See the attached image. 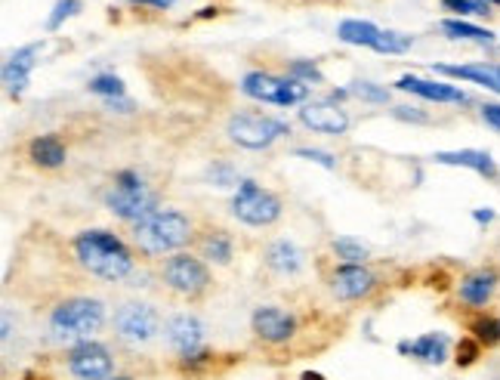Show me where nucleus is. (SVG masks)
I'll return each instance as SVG.
<instances>
[{
	"instance_id": "1",
	"label": "nucleus",
	"mask_w": 500,
	"mask_h": 380,
	"mask_svg": "<svg viewBox=\"0 0 500 380\" xmlns=\"http://www.w3.org/2000/svg\"><path fill=\"white\" fill-rule=\"evenodd\" d=\"M75 254L90 275L102 281H121L133 273V257L118 235L106 229H87L75 238Z\"/></svg>"
},
{
	"instance_id": "2",
	"label": "nucleus",
	"mask_w": 500,
	"mask_h": 380,
	"mask_svg": "<svg viewBox=\"0 0 500 380\" xmlns=\"http://www.w3.org/2000/svg\"><path fill=\"white\" fill-rule=\"evenodd\" d=\"M102 325H106V306L90 297L65 300L50 315V331H53V340H60V344H83Z\"/></svg>"
},
{
	"instance_id": "3",
	"label": "nucleus",
	"mask_w": 500,
	"mask_h": 380,
	"mask_svg": "<svg viewBox=\"0 0 500 380\" xmlns=\"http://www.w3.org/2000/svg\"><path fill=\"white\" fill-rule=\"evenodd\" d=\"M106 208L112 210L115 217H121V220L139 226L148 217L158 214V198H155V192L146 189L139 173L121 170L118 177H115V186L106 192Z\"/></svg>"
},
{
	"instance_id": "4",
	"label": "nucleus",
	"mask_w": 500,
	"mask_h": 380,
	"mask_svg": "<svg viewBox=\"0 0 500 380\" xmlns=\"http://www.w3.org/2000/svg\"><path fill=\"white\" fill-rule=\"evenodd\" d=\"M136 244L139 250H146L148 257H161L171 254V250L183 248L192 235V223H188L186 214L179 210H158L155 217H148L146 223L136 226Z\"/></svg>"
},
{
	"instance_id": "5",
	"label": "nucleus",
	"mask_w": 500,
	"mask_h": 380,
	"mask_svg": "<svg viewBox=\"0 0 500 380\" xmlns=\"http://www.w3.org/2000/svg\"><path fill=\"white\" fill-rule=\"evenodd\" d=\"M232 214L248 226H272L282 217V202L272 192L259 189L253 179H244L232 198Z\"/></svg>"
},
{
	"instance_id": "6",
	"label": "nucleus",
	"mask_w": 500,
	"mask_h": 380,
	"mask_svg": "<svg viewBox=\"0 0 500 380\" xmlns=\"http://www.w3.org/2000/svg\"><path fill=\"white\" fill-rule=\"evenodd\" d=\"M226 133H229L232 143L244 146V149H269L278 137L288 133V124L266 118V115H232Z\"/></svg>"
},
{
	"instance_id": "7",
	"label": "nucleus",
	"mask_w": 500,
	"mask_h": 380,
	"mask_svg": "<svg viewBox=\"0 0 500 380\" xmlns=\"http://www.w3.org/2000/svg\"><path fill=\"white\" fill-rule=\"evenodd\" d=\"M242 93H248L250 99L272 102V106H294V102L306 99V87L297 77H272L263 72H250L242 81Z\"/></svg>"
},
{
	"instance_id": "8",
	"label": "nucleus",
	"mask_w": 500,
	"mask_h": 380,
	"mask_svg": "<svg viewBox=\"0 0 500 380\" xmlns=\"http://www.w3.org/2000/svg\"><path fill=\"white\" fill-rule=\"evenodd\" d=\"M164 281L177 294L198 297V294L207 291V285H210V273H207V266L198 257H171V260L164 263Z\"/></svg>"
},
{
	"instance_id": "9",
	"label": "nucleus",
	"mask_w": 500,
	"mask_h": 380,
	"mask_svg": "<svg viewBox=\"0 0 500 380\" xmlns=\"http://www.w3.org/2000/svg\"><path fill=\"white\" fill-rule=\"evenodd\" d=\"M115 328L130 344H146L158 334V313L146 304H124L115 315Z\"/></svg>"
},
{
	"instance_id": "10",
	"label": "nucleus",
	"mask_w": 500,
	"mask_h": 380,
	"mask_svg": "<svg viewBox=\"0 0 500 380\" xmlns=\"http://www.w3.org/2000/svg\"><path fill=\"white\" fill-rule=\"evenodd\" d=\"M68 371L77 380H108L112 377V356H108L106 346L99 344H77L68 356Z\"/></svg>"
},
{
	"instance_id": "11",
	"label": "nucleus",
	"mask_w": 500,
	"mask_h": 380,
	"mask_svg": "<svg viewBox=\"0 0 500 380\" xmlns=\"http://www.w3.org/2000/svg\"><path fill=\"white\" fill-rule=\"evenodd\" d=\"M300 121L313 133H324V137H340L349 127V115L343 112L337 102H328V99L306 102V106L300 108Z\"/></svg>"
},
{
	"instance_id": "12",
	"label": "nucleus",
	"mask_w": 500,
	"mask_h": 380,
	"mask_svg": "<svg viewBox=\"0 0 500 380\" xmlns=\"http://www.w3.org/2000/svg\"><path fill=\"white\" fill-rule=\"evenodd\" d=\"M44 44H25L19 47L10 59L4 62V87L10 96H22L25 87L31 81V68L37 66V56H41Z\"/></svg>"
},
{
	"instance_id": "13",
	"label": "nucleus",
	"mask_w": 500,
	"mask_h": 380,
	"mask_svg": "<svg viewBox=\"0 0 500 380\" xmlns=\"http://www.w3.org/2000/svg\"><path fill=\"white\" fill-rule=\"evenodd\" d=\"M250 325H253V331H257V337H263L266 344H284V340L294 334L297 321H294V315H288L278 306H259L257 313H253Z\"/></svg>"
},
{
	"instance_id": "14",
	"label": "nucleus",
	"mask_w": 500,
	"mask_h": 380,
	"mask_svg": "<svg viewBox=\"0 0 500 380\" xmlns=\"http://www.w3.org/2000/svg\"><path fill=\"white\" fill-rule=\"evenodd\" d=\"M395 87L405 90V93L420 96V99H430V102H454V106H464V102H470V96H466L460 87H454V83L424 81V77H417V75L399 77V83H395Z\"/></svg>"
},
{
	"instance_id": "15",
	"label": "nucleus",
	"mask_w": 500,
	"mask_h": 380,
	"mask_svg": "<svg viewBox=\"0 0 500 380\" xmlns=\"http://www.w3.org/2000/svg\"><path fill=\"white\" fill-rule=\"evenodd\" d=\"M330 288H334V294L340 300H359L374 288V275L361 263H346V266H340L334 273Z\"/></svg>"
},
{
	"instance_id": "16",
	"label": "nucleus",
	"mask_w": 500,
	"mask_h": 380,
	"mask_svg": "<svg viewBox=\"0 0 500 380\" xmlns=\"http://www.w3.org/2000/svg\"><path fill=\"white\" fill-rule=\"evenodd\" d=\"M167 340L179 356H192L201 350V340H204V325H201L194 315H173L167 321Z\"/></svg>"
},
{
	"instance_id": "17",
	"label": "nucleus",
	"mask_w": 500,
	"mask_h": 380,
	"mask_svg": "<svg viewBox=\"0 0 500 380\" xmlns=\"http://www.w3.org/2000/svg\"><path fill=\"white\" fill-rule=\"evenodd\" d=\"M436 161H439V164H448V167H470V170H476L479 177H485V179H497L500 177L495 158H491L488 152H482V149L436 152Z\"/></svg>"
},
{
	"instance_id": "18",
	"label": "nucleus",
	"mask_w": 500,
	"mask_h": 380,
	"mask_svg": "<svg viewBox=\"0 0 500 380\" xmlns=\"http://www.w3.org/2000/svg\"><path fill=\"white\" fill-rule=\"evenodd\" d=\"M497 288V273L495 269H479V273L466 275L464 281H460V300H464L466 306H485L491 300V294H495Z\"/></svg>"
},
{
	"instance_id": "19",
	"label": "nucleus",
	"mask_w": 500,
	"mask_h": 380,
	"mask_svg": "<svg viewBox=\"0 0 500 380\" xmlns=\"http://www.w3.org/2000/svg\"><path fill=\"white\" fill-rule=\"evenodd\" d=\"M399 352H411L414 359L426 365H441L448 359V337L441 331L424 334V337L411 340V344H399Z\"/></svg>"
},
{
	"instance_id": "20",
	"label": "nucleus",
	"mask_w": 500,
	"mask_h": 380,
	"mask_svg": "<svg viewBox=\"0 0 500 380\" xmlns=\"http://www.w3.org/2000/svg\"><path fill=\"white\" fill-rule=\"evenodd\" d=\"M436 72L460 77V81H472L479 87L491 90V93H500V66H485V62H479V66H436Z\"/></svg>"
},
{
	"instance_id": "21",
	"label": "nucleus",
	"mask_w": 500,
	"mask_h": 380,
	"mask_svg": "<svg viewBox=\"0 0 500 380\" xmlns=\"http://www.w3.org/2000/svg\"><path fill=\"white\" fill-rule=\"evenodd\" d=\"M266 263L282 275H297L303 269V250L294 241H288V238H278L266 250Z\"/></svg>"
},
{
	"instance_id": "22",
	"label": "nucleus",
	"mask_w": 500,
	"mask_h": 380,
	"mask_svg": "<svg viewBox=\"0 0 500 380\" xmlns=\"http://www.w3.org/2000/svg\"><path fill=\"white\" fill-rule=\"evenodd\" d=\"M337 37L343 44H353V47H371L380 37V28L374 22H361V19H343L340 28H337Z\"/></svg>"
},
{
	"instance_id": "23",
	"label": "nucleus",
	"mask_w": 500,
	"mask_h": 380,
	"mask_svg": "<svg viewBox=\"0 0 500 380\" xmlns=\"http://www.w3.org/2000/svg\"><path fill=\"white\" fill-rule=\"evenodd\" d=\"M28 154H31V161L41 167H60L65 161V146L60 137L47 133V137H37L35 143L28 146Z\"/></svg>"
},
{
	"instance_id": "24",
	"label": "nucleus",
	"mask_w": 500,
	"mask_h": 380,
	"mask_svg": "<svg viewBox=\"0 0 500 380\" xmlns=\"http://www.w3.org/2000/svg\"><path fill=\"white\" fill-rule=\"evenodd\" d=\"M441 31H445L451 41H472V44H495V31L479 28L472 22H464V19H445L441 22Z\"/></svg>"
},
{
	"instance_id": "25",
	"label": "nucleus",
	"mask_w": 500,
	"mask_h": 380,
	"mask_svg": "<svg viewBox=\"0 0 500 380\" xmlns=\"http://www.w3.org/2000/svg\"><path fill=\"white\" fill-rule=\"evenodd\" d=\"M204 257L217 263H229L232 260V238L226 232H210L204 238Z\"/></svg>"
},
{
	"instance_id": "26",
	"label": "nucleus",
	"mask_w": 500,
	"mask_h": 380,
	"mask_svg": "<svg viewBox=\"0 0 500 380\" xmlns=\"http://www.w3.org/2000/svg\"><path fill=\"white\" fill-rule=\"evenodd\" d=\"M374 50H377V53H389V56L408 53V50H411V37L399 35V31H380V37H377Z\"/></svg>"
},
{
	"instance_id": "27",
	"label": "nucleus",
	"mask_w": 500,
	"mask_h": 380,
	"mask_svg": "<svg viewBox=\"0 0 500 380\" xmlns=\"http://www.w3.org/2000/svg\"><path fill=\"white\" fill-rule=\"evenodd\" d=\"M470 331L482 346H497L500 344V319H488V315H485V319H476L470 325Z\"/></svg>"
},
{
	"instance_id": "28",
	"label": "nucleus",
	"mask_w": 500,
	"mask_h": 380,
	"mask_svg": "<svg viewBox=\"0 0 500 380\" xmlns=\"http://www.w3.org/2000/svg\"><path fill=\"white\" fill-rule=\"evenodd\" d=\"M90 93L106 96V99H118V96H124V81L118 75H99L90 81Z\"/></svg>"
},
{
	"instance_id": "29",
	"label": "nucleus",
	"mask_w": 500,
	"mask_h": 380,
	"mask_svg": "<svg viewBox=\"0 0 500 380\" xmlns=\"http://www.w3.org/2000/svg\"><path fill=\"white\" fill-rule=\"evenodd\" d=\"M334 254L343 257L346 263H365L368 260V248L361 241H355V238H337Z\"/></svg>"
},
{
	"instance_id": "30",
	"label": "nucleus",
	"mask_w": 500,
	"mask_h": 380,
	"mask_svg": "<svg viewBox=\"0 0 500 380\" xmlns=\"http://www.w3.org/2000/svg\"><path fill=\"white\" fill-rule=\"evenodd\" d=\"M441 6L457 16H488V4L485 0H441Z\"/></svg>"
},
{
	"instance_id": "31",
	"label": "nucleus",
	"mask_w": 500,
	"mask_h": 380,
	"mask_svg": "<svg viewBox=\"0 0 500 380\" xmlns=\"http://www.w3.org/2000/svg\"><path fill=\"white\" fill-rule=\"evenodd\" d=\"M77 12H81V0H60V4L53 6V12H50L47 28H50V31H56V28H60V25L65 22V19L77 16Z\"/></svg>"
},
{
	"instance_id": "32",
	"label": "nucleus",
	"mask_w": 500,
	"mask_h": 380,
	"mask_svg": "<svg viewBox=\"0 0 500 380\" xmlns=\"http://www.w3.org/2000/svg\"><path fill=\"white\" fill-rule=\"evenodd\" d=\"M207 179H210L213 186H235L238 173H235V167L226 164V161H213V164L207 167Z\"/></svg>"
},
{
	"instance_id": "33",
	"label": "nucleus",
	"mask_w": 500,
	"mask_h": 380,
	"mask_svg": "<svg viewBox=\"0 0 500 380\" xmlns=\"http://www.w3.org/2000/svg\"><path fill=\"white\" fill-rule=\"evenodd\" d=\"M290 75L297 77V81H309V83H324L321 72H318L315 62H303V59H294L290 62Z\"/></svg>"
},
{
	"instance_id": "34",
	"label": "nucleus",
	"mask_w": 500,
	"mask_h": 380,
	"mask_svg": "<svg viewBox=\"0 0 500 380\" xmlns=\"http://www.w3.org/2000/svg\"><path fill=\"white\" fill-rule=\"evenodd\" d=\"M479 352H482V344H479L476 337H466L457 344V365L460 368H466V365H472L479 359Z\"/></svg>"
},
{
	"instance_id": "35",
	"label": "nucleus",
	"mask_w": 500,
	"mask_h": 380,
	"mask_svg": "<svg viewBox=\"0 0 500 380\" xmlns=\"http://www.w3.org/2000/svg\"><path fill=\"white\" fill-rule=\"evenodd\" d=\"M353 93L361 96V99H368V102H386V99H389V90L374 87V83H368V81H359V83H355Z\"/></svg>"
},
{
	"instance_id": "36",
	"label": "nucleus",
	"mask_w": 500,
	"mask_h": 380,
	"mask_svg": "<svg viewBox=\"0 0 500 380\" xmlns=\"http://www.w3.org/2000/svg\"><path fill=\"white\" fill-rule=\"evenodd\" d=\"M294 154H297V158H306V161H315V164L328 167V170H334V167H337L334 154H328V152H318V149H297Z\"/></svg>"
},
{
	"instance_id": "37",
	"label": "nucleus",
	"mask_w": 500,
	"mask_h": 380,
	"mask_svg": "<svg viewBox=\"0 0 500 380\" xmlns=\"http://www.w3.org/2000/svg\"><path fill=\"white\" fill-rule=\"evenodd\" d=\"M482 118H485V124H491L500 133V106H497V102H488V106H482Z\"/></svg>"
},
{
	"instance_id": "38",
	"label": "nucleus",
	"mask_w": 500,
	"mask_h": 380,
	"mask_svg": "<svg viewBox=\"0 0 500 380\" xmlns=\"http://www.w3.org/2000/svg\"><path fill=\"white\" fill-rule=\"evenodd\" d=\"M106 108L108 112H133V99H127V96H118V99H106Z\"/></svg>"
},
{
	"instance_id": "39",
	"label": "nucleus",
	"mask_w": 500,
	"mask_h": 380,
	"mask_svg": "<svg viewBox=\"0 0 500 380\" xmlns=\"http://www.w3.org/2000/svg\"><path fill=\"white\" fill-rule=\"evenodd\" d=\"M395 118H405V121H420V124H424V121H426V115H420V112H408V106H399V108H395Z\"/></svg>"
},
{
	"instance_id": "40",
	"label": "nucleus",
	"mask_w": 500,
	"mask_h": 380,
	"mask_svg": "<svg viewBox=\"0 0 500 380\" xmlns=\"http://www.w3.org/2000/svg\"><path fill=\"white\" fill-rule=\"evenodd\" d=\"M472 220H476L479 226H488V223L495 220V210H472Z\"/></svg>"
},
{
	"instance_id": "41",
	"label": "nucleus",
	"mask_w": 500,
	"mask_h": 380,
	"mask_svg": "<svg viewBox=\"0 0 500 380\" xmlns=\"http://www.w3.org/2000/svg\"><path fill=\"white\" fill-rule=\"evenodd\" d=\"M130 4H148V6H158V10H167L173 0H130Z\"/></svg>"
},
{
	"instance_id": "42",
	"label": "nucleus",
	"mask_w": 500,
	"mask_h": 380,
	"mask_svg": "<svg viewBox=\"0 0 500 380\" xmlns=\"http://www.w3.org/2000/svg\"><path fill=\"white\" fill-rule=\"evenodd\" d=\"M300 380H324V377L318 375V371H306V375H303Z\"/></svg>"
},
{
	"instance_id": "43",
	"label": "nucleus",
	"mask_w": 500,
	"mask_h": 380,
	"mask_svg": "<svg viewBox=\"0 0 500 380\" xmlns=\"http://www.w3.org/2000/svg\"><path fill=\"white\" fill-rule=\"evenodd\" d=\"M485 4H497L500 6V0H485Z\"/></svg>"
},
{
	"instance_id": "44",
	"label": "nucleus",
	"mask_w": 500,
	"mask_h": 380,
	"mask_svg": "<svg viewBox=\"0 0 500 380\" xmlns=\"http://www.w3.org/2000/svg\"><path fill=\"white\" fill-rule=\"evenodd\" d=\"M115 380H127V377H115Z\"/></svg>"
}]
</instances>
